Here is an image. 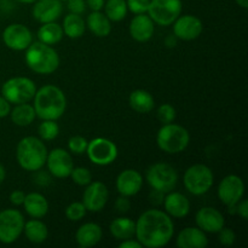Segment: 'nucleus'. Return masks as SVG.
I'll list each match as a JSON object with an SVG mask.
<instances>
[{"mask_svg": "<svg viewBox=\"0 0 248 248\" xmlns=\"http://www.w3.org/2000/svg\"><path fill=\"white\" fill-rule=\"evenodd\" d=\"M174 234V225L171 217L160 210H148L136 222V239L142 247H165Z\"/></svg>", "mask_w": 248, "mask_h": 248, "instance_id": "1", "label": "nucleus"}, {"mask_svg": "<svg viewBox=\"0 0 248 248\" xmlns=\"http://www.w3.org/2000/svg\"><path fill=\"white\" fill-rule=\"evenodd\" d=\"M34 109L41 120H58L67 108V98L60 87L45 85L34 94Z\"/></svg>", "mask_w": 248, "mask_h": 248, "instance_id": "2", "label": "nucleus"}, {"mask_svg": "<svg viewBox=\"0 0 248 248\" xmlns=\"http://www.w3.org/2000/svg\"><path fill=\"white\" fill-rule=\"evenodd\" d=\"M47 148L40 138L28 136L22 138L16 148V159L19 166L29 172L43 169L47 159Z\"/></svg>", "mask_w": 248, "mask_h": 248, "instance_id": "3", "label": "nucleus"}, {"mask_svg": "<svg viewBox=\"0 0 248 248\" xmlns=\"http://www.w3.org/2000/svg\"><path fill=\"white\" fill-rule=\"evenodd\" d=\"M26 63L36 74L48 75L60 67V56L51 45L35 41L27 47Z\"/></svg>", "mask_w": 248, "mask_h": 248, "instance_id": "4", "label": "nucleus"}, {"mask_svg": "<svg viewBox=\"0 0 248 248\" xmlns=\"http://www.w3.org/2000/svg\"><path fill=\"white\" fill-rule=\"evenodd\" d=\"M157 147L167 154H179L188 148L190 135L183 126L165 124L156 136Z\"/></svg>", "mask_w": 248, "mask_h": 248, "instance_id": "5", "label": "nucleus"}, {"mask_svg": "<svg viewBox=\"0 0 248 248\" xmlns=\"http://www.w3.org/2000/svg\"><path fill=\"white\" fill-rule=\"evenodd\" d=\"M215 176L212 170L202 164L189 167L183 176V183L186 190L195 196L203 195L212 188Z\"/></svg>", "mask_w": 248, "mask_h": 248, "instance_id": "6", "label": "nucleus"}, {"mask_svg": "<svg viewBox=\"0 0 248 248\" xmlns=\"http://www.w3.org/2000/svg\"><path fill=\"white\" fill-rule=\"evenodd\" d=\"M145 178L152 189H156L165 194L174 190L178 183V173L176 169L165 162L152 165L148 169Z\"/></svg>", "mask_w": 248, "mask_h": 248, "instance_id": "7", "label": "nucleus"}, {"mask_svg": "<svg viewBox=\"0 0 248 248\" xmlns=\"http://www.w3.org/2000/svg\"><path fill=\"white\" fill-rule=\"evenodd\" d=\"M36 86L34 81L26 77H16L7 80L1 87V93L10 103H28L34 98Z\"/></svg>", "mask_w": 248, "mask_h": 248, "instance_id": "8", "label": "nucleus"}, {"mask_svg": "<svg viewBox=\"0 0 248 248\" xmlns=\"http://www.w3.org/2000/svg\"><path fill=\"white\" fill-rule=\"evenodd\" d=\"M182 12V0H150L148 16L159 26H171Z\"/></svg>", "mask_w": 248, "mask_h": 248, "instance_id": "9", "label": "nucleus"}, {"mask_svg": "<svg viewBox=\"0 0 248 248\" xmlns=\"http://www.w3.org/2000/svg\"><path fill=\"white\" fill-rule=\"evenodd\" d=\"M245 183L239 176L229 174L220 181L218 186L219 200L228 207L230 215H236V203L244 198Z\"/></svg>", "mask_w": 248, "mask_h": 248, "instance_id": "10", "label": "nucleus"}, {"mask_svg": "<svg viewBox=\"0 0 248 248\" xmlns=\"http://www.w3.org/2000/svg\"><path fill=\"white\" fill-rule=\"evenodd\" d=\"M24 218L18 210L7 208L0 212V242L14 244L23 232Z\"/></svg>", "mask_w": 248, "mask_h": 248, "instance_id": "11", "label": "nucleus"}, {"mask_svg": "<svg viewBox=\"0 0 248 248\" xmlns=\"http://www.w3.org/2000/svg\"><path fill=\"white\" fill-rule=\"evenodd\" d=\"M86 154L90 161L98 166H108L118 157V147L108 138L97 137L90 140Z\"/></svg>", "mask_w": 248, "mask_h": 248, "instance_id": "12", "label": "nucleus"}, {"mask_svg": "<svg viewBox=\"0 0 248 248\" xmlns=\"http://www.w3.org/2000/svg\"><path fill=\"white\" fill-rule=\"evenodd\" d=\"M46 165L47 171L55 178H67L74 169L72 155L62 148H56L47 153Z\"/></svg>", "mask_w": 248, "mask_h": 248, "instance_id": "13", "label": "nucleus"}, {"mask_svg": "<svg viewBox=\"0 0 248 248\" xmlns=\"http://www.w3.org/2000/svg\"><path fill=\"white\" fill-rule=\"evenodd\" d=\"M2 41L11 50L24 51L33 43V34L24 24L12 23L2 31Z\"/></svg>", "mask_w": 248, "mask_h": 248, "instance_id": "14", "label": "nucleus"}, {"mask_svg": "<svg viewBox=\"0 0 248 248\" xmlns=\"http://www.w3.org/2000/svg\"><path fill=\"white\" fill-rule=\"evenodd\" d=\"M109 199V191L106 184L102 182H93L87 184L82 194V203L90 212H101L106 207Z\"/></svg>", "mask_w": 248, "mask_h": 248, "instance_id": "15", "label": "nucleus"}, {"mask_svg": "<svg viewBox=\"0 0 248 248\" xmlns=\"http://www.w3.org/2000/svg\"><path fill=\"white\" fill-rule=\"evenodd\" d=\"M172 24H173V34L181 40H194L202 33V22L199 17L193 15L179 16Z\"/></svg>", "mask_w": 248, "mask_h": 248, "instance_id": "16", "label": "nucleus"}, {"mask_svg": "<svg viewBox=\"0 0 248 248\" xmlns=\"http://www.w3.org/2000/svg\"><path fill=\"white\" fill-rule=\"evenodd\" d=\"M195 222L202 232L218 234L225 225V219L222 213L215 207H202L196 212Z\"/></svg>", "mask_w": 248, "mask_h": 248, "instance_id": "17", "label": "nucleus"}, {"mask_svg": "<svg viewBox=\"0 0 248 248\" xmlns=\"http://www.w3.org/2000/svg\"><path fill=\"white\" fill-rule=\"evenodd\" d=\"M63 12L61 0H36L33 6V17L39 23L55 22Z\"/></svg>", "mask_w": 248, "mask_h": 248, "instance_id": "18", "label": "nucleus"}, {"mask_svg": "<svg viewBox=\"0 0 248 248\" xmlns=\"http://www.w3.org/2000/svg\"><path fill=\"white\" fill-rule=\"evenodd\" d=\"M143 186V177L137 170H125L116 178V189L124 196H135Z\"/></svg>", "mask_w": 248, "mask_h": 248, "instance_id": "19", "label": "nucleus"}, {"mask_svg": "<svg viewBox=\"0 0 248 248\" xmlns=\"http://www.w3.org/2000/svg\"><path fill=\"white\" fill-rule=\"evenodd\" d=\"M164 207L165 212L172 218H181L186 217L190 212V201L184 194L178 193V191H170L165 195L164 199Z\"/></svg>", "mask_w": 248, "mask_h": 248, "instance_id": "20", "label": "nucleus"}, {"mask_svg": "<svg viewBox=\"0 0 248 248\" xmlns=\"http://www.w3.org/2000/svg\"><path fill=\"white\" fill-rule=\"evenodd\" d=\"M155 26L148 14L136 15L130 23V35L138 43H147L154 35Z\"/></svg>", "mask_w": 248, "mask_h": 248, "instance_id": "21", "label": "nucleus"}, {"mask_svg": "<svg viewBox=\"0 0 248 248\" xmlns=\"http://www.w3.org/2000/svg\"><path fill=\"white\" fill-rule=\"evenodd\" d=\"M176 245L179 248H205L208 245V239L200 228L189 227L179 232Z\"/></svg>", "mask_w": 248, "mask_h": 248, "instance_id": "22", "label": "nucleus"}, {"mask_svg": "<svg viewBox=\"0 0 248 248\" xmlns=\"http://www.w3.org/2000/svg\"><path fill=\"white\" fill-rule=\"evenodd\" d=\"M103 237V230L96 223H85L78 229L75 234V240L80 247H93L99 244Z\"/></svg>", "mask_w": 248, "mask_h": 248, "instance_id": "23", "label": "nucleus"}, {"mask_svg": "<svg viewBox=\"0 0 248 248\" xmlns=\"http://www.w3.org/2000/svg\"><path fill=\"white\" fill-rule=\"evenodd\" d=\"M27 215L31 218L41 219L48 212V202L45 196L40 193H29L24 198L23 205Z\"/></svg>", "mask_w": 248, "mask_h": 248, "instance_id": "24", "label": "nucleus"}, {"mask_svg": "<svg viewBox=\"0 0 248 248\" xmlns=\"http://www.w3.org/2000/svg\"><path fill=\"white\" fill-rule=\"evenodd\" d=\"M86 26L98 38H106L111 31V21L101 11H92L87 16Z\"/></svg>", "mask_w": 248, "mask_h": 248, "instance_id": "25", "label": "nucleus"}, {"mask_svg": "<svg viewBox=\"0 0 248 248\" xmlns=\"http://www.w3.org/2000/svg\"><path fill=\"white\" fill-rule=\"evenodd\" d=\"M23 232L28 241L36 245L45 242L48 236L47 225L41 222L40 219H36V218L24 222Z\"/></svg>", "mask_w": 248, "mask_h": 248, "instance_id": "26", "label": "nucleus"}, {"mask_svg": "<svg viewBox=\"0 0 248 248\" xmlns=\"http://www.w3.org/2000/svg\"><path fill=\"white\" fill-rule=\"evenodd\" d=\"M130 107L135 111L140 114H147L154 109V97L145 90H135L128 97Z\"/></svg>", "mask_w": 248, "mask_h": 248, "instance_id": "27", "label": "nucleus"}, {"mask_svg": "<svg viewBox=\"0 0 248 248\" xmlns=\"http://www.w3.org/2000/svg\"><path fill=\"white\" fill-rule=\"evenodd\" d=\"M110 234L115 237L116 240H127L135 236L136 232V222H133L131 218L127 217H119L115 218L109 225Z\"/></svg>", "mask_w": 248, "mask_h": 248, "instance_id": "28", "label": "nucleus"}, {"mask_svg": "<svg viewBox=\"0 0 248 248\" xmlns=\"http://www.w3.org/2000/svg\"><path fill=\"white\" fill-rule=\"evenodd\" d=\"M10 116L15 125L21 126H29L34 120H35V109L31 104L28 103H19L15 104V108L10 111Z\"/></svg>", "mask_w": 248, "mask_h": 248, "instance_id": "29", "label": "nucleus"}, {"mask_svg": "<svg viewBox=\"0 0 248 248\" xmlns=\"http://www.w3.org/2000/svg\"><path fill=\"white\" fill-rule=\"evenodd\" d=\"M63 33L70 39L81 38L86 29V22L81 17V15L68 14L63 19Z\"/></svg>", "mask_w": 248, "mask_h": 248, "instance_id": "30", "label": "nucleus"}, {"mask_svg": "<svg viewBox=\"0 0 248 248\" xmlns=\"http://www.w3.org/2000/svg\"><path fill=\"white\" fill-rule=\"evenodd\" d=\"M63 35V28L56 22H48V23H43V26L39 28L38 31V39L41 43L46 44V45H55V44L60 43L62 40Z\"/></svg>", "mask_w": 248, "mask_h": 248, "instance_id": "31", "label": "nucleus"}, {"mask_svg": "<svg viewBox=\"0 0 248 248\" xmlns=\"http://www.w3.org/2000/svg\"><path fill=\"white\" fill-rule=\"evenodd\" d=\"M126 0H107L104 4V14L110 21L120 22L127 15Z\"/></svg>", "mask_w": 248, "mask_h": 248, "instance_id": "32", "label": "nucleus"}, {"mask_svg": "<svg viewBox=\"0 0 248 248\" xmlns=\"http://www.w3.org/2000/svg\"><path fill=\"white\" fill-rule=\"evenodd\" d=\"M38 133L41 140L50 142L60 135V126L56 123V120H43V123L38 127Z\"/></svg>", "mask_w": 248, "mask_h": 248, "instance_id": "33", "label": "nucleus"}, {"mask_svg": "<svg viewBox=\"0 0 248 248\" xmlns=\"http://www.w3.org/2000/svg\"><path fill=\"white\" fill-rule=\"evenodd\" d=\"M69 177H72L75 184L81 186H86L92 182V173L86 167H74Z\"/></svg>", "mask_w": 248, "mask_h": 248, "instance_id": "34", "label": "nucleus"}, {"mask_svg": "<svg viewBox=\"0 0 248 248\" xmlns=\"http://www.w3.org/2000/svg\"><path fill=\"white\" fill-rule=\"evenodd\" d=\"M86 207L82 202H72L67 208H65V217L70 222H79L86 216Z\"/></svg>", "mask_w": 248, "mask_h": 248, "instance_id": "35", "label": "nucleus"}, {"mask_svg": "<svg viewBox=\"0 0 248 248\" xmlns=\"http://www.w3.org/2000/svg\"><path fill=\"white\" fill-rule=\"evenodd\" d=\"M157 119L161 124H171L173 123L174 119H176V109L169 103H165L161 104L157 109V113H156Z\"/></svg>", "mask_w": 248, "mask_h": 248, "instance_id": "36", "label": "nucleus"}, {"mask_svg": "<svg viewBox=\"0 0 248 248\" xmlns=\"http://www.w3.org/2000/svg\"><path fill=\"white\" fill-rule=\"evenodd\" d=\"M87 144H89V140L82 136H74L68 140V148L75 155H81L86 153Z\"/></svg>", "mask_w": 248, "mask_h": 248, "instance_id": "37", "label": "nucleus"}, {"mask_svg": "<svg viewBox=\"0 0 248 248\" xmlns=\"http://www.w3.org/2000/svg\"><path fill=\"white\" fill-rule=\"evenodd\" d=\"M126 4H127L128 11H131L132 14H147L150 0H126Z\"/></svg>", "mask_w": 248, "mask_h": 248, "instance_id": "38", "label": "nucleus"}, {"mask_svg": "<svg viewBox=\"0 0 248 248\" xmlns=\"http://www.w3.org/2000/svg\"><path fill=\"white\" fill-rule=\"evenodd\" d=\"M218 234H219V241L220 244L224 245V246H232L235 242V240H236V235H235L234 230L230 229V228H225L223 227L222 229L218 232Z\"/></svg>", "mask_w": 248, "mask_h": 248, "instance_id": "39", "label": "nucleus"}, {"mask_svg": "<svg viewBox=\"0 0 248 248\" xmlns=\"http://www.w3.org/2000/svg\"><path fill=\"white\" fill-rule=\"evenodd\" d=\"M67 6L70 14L81 15L86 10V1L85 0H67Z\"/></svg>", "mask_w": 248, "mask_h": 248, "instance_id": "40", "label": "nucleus"}, {"mask_svg": "<svg viewBox=\"0 0 248 248\" xmlns=\"http://www.w3.org/2000/svg\"><path fill=\"white\" fill-rule=\"evenodd\" d=\"M34 183L38 184L40 186H47L51 183V176L50 172H45L43 170H38L34 171Z\"/></svg>", "mask_w": 248, "mask_h": 248, "instance_id": "41", "label": "nucleus"}, {"mask_svg": "<svg viewBox=\"0 0 248 248\" xmlns=\"http://www.w3.org/2000/svg\"><path fill=\"white\" fill-rule=\"evenodd\" d=\"M131 208V201L127 196L120 195L115 201V210L120 213L128 212Z\"/></svg>", "mask_w": 248, "mask_h": 248, "instance_id": "42", "label": "nucleus"}, {"mask_svg": "<svg viewBox=\"0 0 248 248\" xmlns=\"http://www.w3.org/2000/svg\"><path fill=\"white\" fill-rule=\"evenodd\" d=\"M166 194L162 193V191L156 190V189H153L149 194V201L152 205L154 206H160L164 203V199Z\"/></svg>", "mask_w": 248, "mask_h": 248, "instance_id": "43", "label": "nucleus"}, {"mask_svg": "<svg viewBox=\"0 0 248 248\" xmlns=\"http://www.w3.org/2000/svg\"><path fill=\"white\" fill-rule=\"evenodd\" d=\"M236 215H239L245 220L248 218V200L246 199H241L236 203Z\"/></svg>", "mask_w": 248, "mask_h": 248, "instance_id": "44", "label": "nucleus"}, {"mask_svg": "<svg viewBox=\"0 0 248 248\" xmlns=\"http://www.w3.org/2000/svg\"><path fill=\"white\" fill-rule=\"evenodd\" d=\"M24 198H26V194L22 190H14L10 194V201H11L12 205L15 206H22L23 205Z\"/></svg>", "mask_w": 248, "mask_h": 248, "instance_id": "45", "label": "nucleus"}, {"mask_svg": "<svg viewBox=\"0 0 248 248\" xmlns=\"http://www.w3.org/2000/svg\"><path fill=\"white\" fill-rule=\"evenodd\" d=\"M10 111H11V103L4 96H0V119L10 115Z\"/></svg>", "mask_w": 248, "mask_h": 248, "instance_id": "46", "label": "nucleus"}, {"mask_svg": "<svg viewBox=\"0 0 248 248\" xmlns=\"http://www.w3.org/2000/svg\"><path fill=\"white\" fill-rule=\"evenodd\" d=\"M106 0H86V5L91 9V11H101L104 7Z\"/></svg>", "mask_w": 248, "mask_h": 248, "instance_id": "47", "label": "nucleus"}, {"mask_svg": "<svg viewBox=\"0 0 248 248\" xmlns=\"http://www.w3.org/2000/svg\"><path fill=\"white\" fill-rule=\"evenodd\" d=\"M119 247L120 248H140L142 247V245L140 244V241H138L137 239L133 240L132 237H131V239L123 240V241H121V244L119 245Z\"/></svg>", "mask_w": 248, "mask_h": 248, "instance_id": "48", "label": "nucleus"}, {"mask_svg": "<svg viewBox=\"0 0 248 248\" xmlns=\"http://www.w3.org/2000/svg\"><path fill=\"white\" fill-rule=\"evenodd\" d=\"M177 41H178V38H177L174 34H172V35H167L166 38H165V45H166V47L172 48L177 45Z\"/></svg>", "mask_w": 248, "mask_h": 248, "instance_id": "49", "label": "nucleus"}, {"mask_svg": "<svg viewBox=\"0 0 248 248\" xmlns=\"http://www.w3.org/2000/svg\"><path fill=\"white\" fill-rule=\"evenodd\" d=\"M5 177H6V171H5L2 165H0V184L5 181Z\"/></svg>", "mask_w": 248, "mask_h": 248, "instance_id": "50", "label": "nucleus"}, {"mask_svg": "<svg viewBox=\"0 0 248 248\" xmlns=\"http://www.w3.org/2000/svg\"><path fill=\"white\" fill-rule=\"evenodd\" d=\"M236 1V4L239 5V6H241L242 9H247L248 7V0H235Z\"/></svg>", "mask_w": 248, "mask_h": 248, "instance_id": "51", "label": "nucleus"}, {"mask_svg": "<svg viewBox=\"0 0 248 248\" xmlns=\"http://www.w3.org/2000/svg\"><path fill=\"white\" fill-rule=\"evenodd\" d=\"M17 2H21V4H34L36 0H15Z\"/></svg>", "mask_w": 248, "mask_h": 248, "instance_id": "52", "label": "nucleus"}, {"mask_svg": "<svg viewBox=\"0 0 248 248\" xmlns=\"http://www.w3.org/2000/svg\"><path fill=\"white\" fill-rule=\"evenodd\" d=\"M61 1H67V0H61Z\"/></svg>", "mask_w": 248, "mask_h": 248, "instance_id": "53", "label": "nucleus"}]
</instances>
